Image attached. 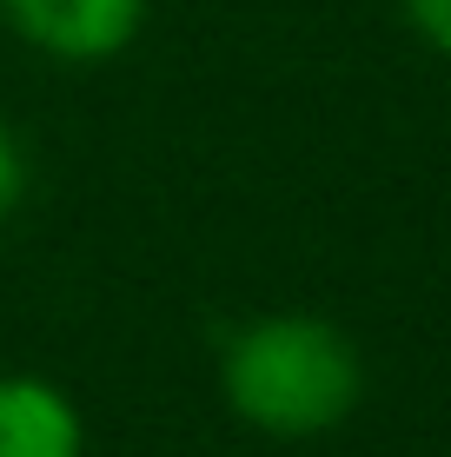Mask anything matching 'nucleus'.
I'll list each match as a JSON object with an SVG mask.
<instances>
[{
  "label": "nucleus",
  "mask_w": 451,
  "mask_h": 457,
  "mask_svg": "<svg viewBox=\"0 0 451 457\" xmlns=\"http://www.w3.org/2000/svg\"><path fill=\"white\" fill-rule=\"evenodd\" d=\"M226 404L266 437H325L352 418L365 391L359 345L319 312H266L226 345Z\"/></svg>",
  "instance_id": "f257e3e1"
},
{
  "label": "nucleus",
  "mask_w": 451,
  "mask_h": 457,
  "mask_svg": "<svg viewBox=\"0 0 451 457\" xmlns=\"http://www.w3.org/2000/svg\"><path fill=\"white\" fill-rule=\"evenodd\" d=\"M0 21L27 46H40L46 60L100 67V60L133 46L139 21H146V0H0Z\"/></svg>",
  "instance_id": "f03ea898"
},
{
  "label": "nucleus",
  "mask_w": 451,
  "mask_h": 457,
  "mask_svg": "<svg viewBox=\"0 0 451 457\" xmlns=\"http://www.w3.org/2000/svg\"><path fill=\"white\" fill-rule=\"evenodd\" d=\"M0 457H87V424L67 391L34 371L0 378Z\"/></svg>",
  "instance_id": "7ed1b4c3"
},
{
  "label": "nucleus",
  "mask_w": 451,
  "mask_h": 457,
  "mask_svg": "<svg viewBox=\"0 0 451 457\" xmlns=\"http://www.w3.org/2000/svg\"><path fill=\"white\" fill-rule=\"evenodd\" d=\"M21 193H27V160H21V139H13V133H7V120H0V226L13 219Z\"/></svg>",
  "instance_id": "20e7f679"
},
{
  "label": "nucleus",
  "mask_w": 451,
  "mask_h": 457,
  "mask_svg": "<svg viewBox=\"0 0 451 457\" xmlns=\"http://www.w3.org/2000/svg\"><path fill=\"white\" fill-rule=\"evenodd\" d=\"M405 21L418 27V40H425L431 54L451 60V0H405Z\"/></svg>",
  "instance_id": "39448f33"
}]
</instances>
